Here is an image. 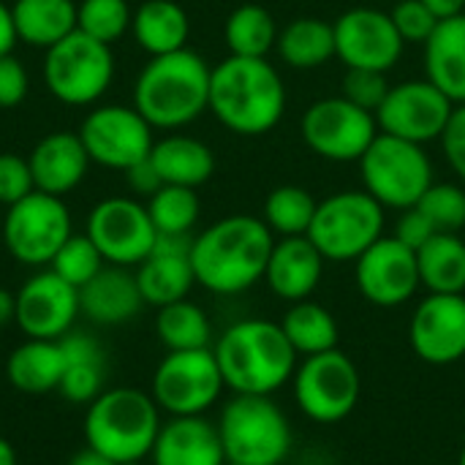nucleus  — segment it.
<instances>
[{"mask_svg":"<svg viewBox=\"0 0 465 465\" xmlns=\"http://www.w3.org/2000/svg\"><path fill=\"white\" fill-rule=\"evenodd\" d=\"M436 232L460 234L465 229V188L458 183H433L417 204Z\"/></svg>","mask_w":465,"mask_h":465,"instance_id":"a19ab883","label":"nucleus"},{"mask_svg":"<svg viewBox=\"0 0 465 465\" xmlns=\"http://www.w3.org/2000/svg\"><path fill=\"white\" fill-rule=\"evenodd\" d=\"M136 283L144 305L163 308L188 300L191 289L196 286L191 253H172V251L153 248V253L136 267Z\"/></svg>","mask_w":465,"mask_h":465,"instance_id":"c756f323","label":"nucleus"},{"mask_svg":"<svg viewBox=\"0 0 465 465\" xmlns=\"http://www.w3.org/2000/svg\"><path fill=\"white\" fill-rule=\"evenodd\" d=\"M327 259L319 253V248L305 237H281L272 245L264 283L270 292L283 302H300L311 300L324 278Z\"/></svg>","mask_w":465,"mask_h":465,"instance_id":"412c9836","label":"nucleus"},{"mask_svg":"<svg viewBox=\"0 0 465 465\" xmlns=\"http://www.w3.org/2000/svg\"><path fill=\"white\" fill-rule=\"evenodd\" d=\"M411 351L425 365H455L465 360V294H428L409 322Z\"/></svg>","mask_w":465,"mask_h":465,"instance_id":"6ab92c4d","label":"nucleus"},{"mask_svg":"<svg viewBox=\"0 0 465 465\" xmlns=\"http://www.w3.org/2000/svg\"><path fill=\"white\" fill-rule=\"evenodd\" d=\"M147 213L158 234H191L199 221L202 204L196 188L185 185H161L147 199Z\"/></svg>","mask_w":465,"mask_h":465,"instance_id":"4c0bfd02","label":"nucleus"},{"mask_svg":"<svg viewBox=\"0 0 465 465\" xmlns=\"http://www.w3.org/2000/svg\"><path fill=\"white\" fill-rule=\"evenodd\" d=\"M84 234L95 242L104 262L114 267H139L153 253L158 237L147 204L128 196L98 202L87 218Z\"/></svg>","mask_w":465,"mask_h":465,"instance_id":"2eb2a0df","label":"nucleus"},{"mask_svg":"<svg viewBox=\"0 0 465 465\" xmlns=\"http://www.w3.org/2000/svg\"><path fill=\"white\" fill-rule=\"evenodd\" d=\"M395 30L401 33L403 44H428L433 30L439 27V16L422 0H398L390 11Z\"/></svg>","mask_w":465,"mask_h":465,"instance_id":"79ce46f5","label":"nucleus"},{"mask_svg":"<svg viewBox=\"0 0 465 465\" xmlns=\"http://www.w3.org/2000/svg\"><path fill=\"white\" fill-rule=\"evenodd\" d=\"M275 234L256 215H226L193 237L191 267L196 283L213 294L234 297L264 281Z\"/></svg>","mask_w":465,"mask_h":465,"instance_id":"f257e3e1","label":"nucleus"},{"mask_svg":"<svg viewBox=\"0 0 465 465\" xmlns=\"http://www.w3.org/2000/svg\"><path fill=\"white\" fill-rule=\"evenodd\" d=\"M275 49L294 71L322 68L335 57V27L322 16H297L278 33Z\"/></svg>","mask_w":465,"mask_h":465,"instance_id":"2f4dec72","label":"nucleus"},{"mask_svg":"<svg viewBox=\"0 0 465 465\" xmlns=\"http://www.w3.org/2000/svg\"><path fill=\"white\" fill-rule=\"evenodd\" d=\"M384 207L362 191H341L319 202L308 240L327 262H357L376 240L384 237Z\"/></svg>","mask_w":465,"mask_h":465,"instance_id":"6e6552de","label":"nucleus"},{"mask_svg":"<svg viewBox=\"0 0 465 465\" xmlns=\"http://www.w3.org/2000/svg\"><path fill=\"white\" fill-rule=\"evenodd\" d=\"M155 332L166 351H193L213 349V324L204 308L191 300H180L158 308Z\"/></svg>","mask_w":465,"mask_h":465,"instance_id":"c9c22d12","label":"nucleus"},{"mask_svg":"<svg viewBox=\"0 0 465 465\" xmlns=\"http://www.w3.org/2000/svg\"><path fill=\"white\" fill-rule=\"evenodd\" d=\"M300 134L313 155L332 163H354L379 136V123L373 112L360 109L343 95H330L305 109Z\"/></svg>","mask_w":465,"mask_h":465,"instance_id":"f8f14e48","label":"nucleus"},{"mask_svg":"<svg viewBox=\"0 0 465 465\" xmlns=\"http://www.w3.org/2000/svg\"><path fill=\"white\" fill-rule=\"evenodd\" d=\"M65 373V360L57 341H35L27 338L8 354L5 379L14 390L25 395H46L60 387Z\"/></svg>","mask_w":465,"mask_h":465,"instance_id":"c85d7f7f","label":"nucleus"},{"mask_svg":"<svg viewBox=\"0 0 465 465\" xmlns=\"http://www.w3.org/2000/svg\"><path fill=\"white\" fill-rule=\"evenodd\" d=\"M150 460L153 465H223L226 452L218 425L207 417H169L158 430Z\"/></svg>","mask_w":465,"mask_h":465,"instance_id":"5701e85b","label":"nucleus"},{"mask_svg":"<svg viewBox=\"0 0 465 465\" xmlns=\"http://www.w3.org/2000/svg\"><path fill=\"white\" fill-rule=\"evenodd\" d=\"M420 281L428 294H465V240L439 232L417 251Z\"/></svg>","mask_w":465,"mask_h":465,"instance_id":"473e14b6","label":"nucleus"},{"mask_svg":"<svg viewBox=\"0 0 465 465\" xmlns=\"http://www.w3.org/2000/svg\"><path fill=\"white\" fill-rule=\"evenodd\" d=\"M226 384L213 349L166 351L150 384V395L169 417H204Z\"/></svg>","mask_w":465,"mask_h":465,"instance_id":"9b49d317","label":"nucleus"},{"mask_svg":"<svg viewBox=\"0 0 465 465\" xmlns=\"http://www.w3.org/2000/svg\"><path fill=\"white\" fill-rule=\"evenodd\" d=\"M161 425V409L153 395L134 387H114L104 390L87 406L84 441L114 465L142 463L150 458Z\"/></svg>","mask_w":465,"mask_h":465,"instance_id":"39448f33","label":"nucleus"},{"mask_svg":"<svg viewBox=\"0 0 465 465\" xmlns=\"http://www.w3.org/2000/svg\"><path fill=\"white\" fill-rule=\"evenodd\" d=\"M425 49V79L455 106L465 104V14L441 19Z\"/></svg>","mask_w":465,"mask_h":465,"instance_id":"a878e982","label":"nucleus"},{"mask_svg":"<svg viewBox=\"0 0 465 465\" xmlns=\"http://www.w3.org/2000/svg\"><path fill=\"white\" fill-rule=\"evenodd\" d=\"M30 76L14 54L0 57V109H14L27 98Z\"/></svg>","mask_w":465,"mask_h":465,"instance_id":"a18cd8bd","label":"nucleus"},{"mask_svg":"<svg viewBox=\"0 0 465 465\" xmlns=\"http://www.w3.org/2000/svg\"><path fill=\"white\" fill-rule=\"evenodd\" d=\"M390 82L387 74L381 71H368V68H346L343 76V98H349L351 104H357L365 112H379V106L384 104L387 93H390Z\"/></svg>","mask_w":465,"mask_h":465,"instance_id":"37998d69","label":"nucleus"},{"mask_svg":"<svg viewBox=\"0 0 465 465\" xmlns=\"http://www.w3.org/2000/svg\"><path fill=\"white\" fill-rule=\"evenodd\" d=\"M150 161L163 185H185L199 188L215 174V155L213 150L193 136L172 134L153 144Z\"/></svg>","mask_w":465,"mask_h":465,"instance_id":"bb28decb","label":"nucleus"},{"mask_svg":"<svg viewBox=\"0 0 465 465\" xmlns=\"http://www.w3.org/2000/svg\"><path fill=\"white\" fill-rule=\"evenodd\" d=\"M16 319V294L0 286V327L11 324Z\"/></svg>","mask_w":465,"mask_h":465,"instance_id":"603ef678","label":"nucleus"},{"mask_svg":"<svg viewBox=\"0 0 465 465\" xmlns=\"http://www.w3.org/2000/svg\"><path fill=\"white\" fill-rule=\"evenodd\" d=\"M362 172L365 191L384 210H409L417 207L425 191L436 183L433 163L422 144L381 134L357 161Z\"/></svg>","mask_w":465,"mask_h":465,"instance_id":"0eeeda50","label":"nucleus"},{"mask_svg":"<svg viewBox=\"0 0 465 465\" xmlns=\"http://www.w3.org/2000/svg\"><path fill=\"white\" fill-rule=\"evenodd\" d=\"M74 234L71 213L60 196L33 191L8 207L3 221L5 251L27 267H44Z\"/></svg>","mask_w":465,"mask_h":465,"instance_id":"ddd939ff","label":"nucleus"},{"mask_svg":"<svg viewBox=\"0 0 465 465\" xmlns=\"http://www.w3.org/2000/svg\"><path fill=\"white\" fill-rule=\"evenodd\" d=\"M104 267L106 262L87 234H71L65 245L54 253V259L49 262V270L60 275L65 283H71L74 289H82L84 283H90Z\"/></svg>","mask_w":465,"mask_h":465,"instance_id":"ea45409f","label":"nucleus"},{"mask_svg":"<svg viewBox=\"0 0 465 465\" xmlns=\"http://www.w3.org/2000/svg\"><path fill=\"white\" fill-rule=\"evenodd\" d=\"M79 308V289L65 283L52 270L35 272L16 292V324L27 338L57 341L71 332Z\"/></svg>","mask_w":465,"mask_h":465,"instance_id":"aec40b11","label":"nucleus"},{"mask_svg":"<svg viewBox=\"0 0 465 465\" xmlns=\"http://www.w3.org/2000/svg\"><path fill=\"white\" fill-rule=\"evenodd\" d=\"M455 104L428 79H406L392 84L384 104L376 112V123L381 134L428 144L441 139Z\"/></svg>","mask_w":465,"mask_h":465,"instance_id":"dca6fc26","label":"nucleus"},{"mask_svg":"<svg viewBox=\"0 0 465 465\" xmlns=\"http://www.w3.org/2000/svg\"><path fill=\"white\" fill-rule=\"evenodd\" d=\"M114 79V54L109 44H101L82 30H74L60 44L46 49L44 82L46 90L68 104L87 106L95 104Z\"/></svg>","mask_w":465,"mask_h":465,"instance_id":"9d476101","label":"nucleus"},{"mask_svg":"<svg viewBox=\"0 0 465 465\" xmlns=\"http://www.w3.org/2000/svg\"><path fill=\"white\" fill-rule=\"evenodd\" d=\"M0 465H16V452L5 439H0Z\"/></svg>","mask_w":465,"mask_h":465,"instance_id":"5fc2aeb1","label":"nucleus"},{"mask_svg":"<svg viewBox=\"0 0 465 465\" xmlns=\"http://www.w3.org/2000/svg\"><path fill=\"white\" fill-rule=\"evenodd\" d=\"M134 11L128 0H82L76 5V30L84 35L112 44L131 30Z\"/></svg>","mask_w":465,"mask_h":465,"instance_id":"58836bf2","label":"nucleus"},{"mask_svg":"<svg viewBox=\"0 0 465 465\" xmlns=\"http://www.w3.org/2000/svg\"><path fill=\"white\" fill-rule=\"evenodd\" d=\"M292 390L297 409L311 422L338 425L357 409L362 395V376L346 351L332 349L316 357H302L294 371Z\"/></svg>","mask_w":465,"mask_h":465,"instance_id":"1a4fd4ad","label":"nucleus"},{"mask_svg":"<svg viewBox=\"0 0 465 465\" xmlns=\"http://www.w3.org/2000/svg\"><path fill=\"white\" fill-rule=\"evenodd\" d=\"M215 425L229 463L283 465L292 455V422L270 395H234Z\"/></svg>","mask_w":465,"mask_h":465,"instance_id":"423d86ee","label":"nucleus"},{"mask_svg":"<svg viewBox=\"0 0 465 465\" xmlns=\"http://www.w3.org/2000/svg\"><path fill=\"white\" fill-rule=\"evenodd\" d=\"M335 57L346 68H368L387 74L403 54V38L395 30L390 11L357 5L335 22Z\"/></svg>","mask_w":465,"mask_h":465,"instance_id":"f3484780","label":"nucleus"},{"mask_svg":"<svg viewBox=\"0 0 465 465\" xmlns=\"http://www.w3.org/2000/svg\"><path fill=\"white\" fill-rule=\"evenodd\" d=\"M123 465H142V463H123Z\"/></svg>","mask_w":465,"mask_h":465,"instance_id":"4d7b16f0","label":"nucleus"},{"mask_svg":"<svg viewBox=\"0 0 465 465\" xmlns=\"http://www.w3.org/2000/svg\"><path fill=\"white\" fill-rule=\"evenodd\" d=\"M458 465H465V444L463 450H460V455H458Z\"/></svg>","mask_w":465,"mask_h":465,"instance_id":"6e6d98bb","label":"nucleus"},{"mask_svg":"<svg viewBox=\"0 0 465 465\" xmlns=\"http://www.w3.org/2000/svg\"><path fill=\"white\" fill-rule=\"evenodd\" d=\"M354 281L371 305L401 308L422 289L417 251L395 237H381L354 262Z\"/></svg>","mask_w":465,"mask_h":465,"instance_id":"a211bd4d","label":"nucleus"},{"mask_svg":"<svg viewBox=\"0 0 465 465\" xmlns=\"http://www.w3.org/2000/svg\"><path fill=\"white\" fill-rule=\"evenodd\" d=\"M441 147L450 169L465 183V104H458L444 134H441Z\"/></svg>","mask_w":465,"mask_h":465,"instance_id":"49530a36","label":"nucleus"},{"mask_svg":"<svg viewBox=\"0 0 465 465\" xmlns=\"http://www.w3.org/2000/svg\"><path fill=\"white\" fill-rule=\"evenodd\" d=\"M16 27H14V16H11V5L0 3V57L11 54L16 46Z\"/></svg>","mask_w":465,"mask_h":465,"instance_id":"8fccbe9b","label":"nucleus"},{"mask_svg":"<svg viewBox=\"0 0 465 465\" xmlns=\"http://www.w3.org/2000/svg\"><path fill=\"white\" fill-rule=\"evenodd\" d=\"M223 465H237V463H229V460H226V463H223Z\"/></svg>","mask_w":465,"mask_h":465,"instance_id":"13d9d810","label":"nucleus"},{"mask_svg":"<svg viewBox=\"0 0 465 465\" xmlns=\"http://www.w3.org/2000/svg\"><path fill=\"white\" fill-rule=\"evenodd\" d=\"M35 191L52 193V196H65L71 193L90 169V155L79 139V134L71 131H54L46 134L30 153L27 158Z\"/></svg>","mask_w":465,"mask_h":465,"instance_id":"4be33fe9","label":"nucleus"},{"mask_svg":"<svg viewBox=\"0 0 465 465\" xmlns=\"http://www.w3.org/2000/svg\"><path fill=\"white\" fill-rule=\"evenodd\" d=\"M226 390L234 395H275L283 390L300 365L278 322L240 319L229 324L213 343Z\"/></svg>","mask_w":465,"mask_h":465,"instance_id":"f03ea898","label":"nucleus"},{"mask_svg":"<svg viewBox=\"0 0 465 465\" xmlns=\"http://www.w3.org/2000/svg\"><path fill=\"white\" fill-rule=\"evenodd\" d=\"M123 174H125V183H128V188H131L136 196H147V199H150V196H153V193H155V191L163 185L150 158H144V161L134 163V166H131V169H125Z\"/></svg>","mask_w":465,"mask_h":465,"instance_id":"09e8293b","label":"nucleus"},{"mask_svg":"<svg viewBox=\"0 0 465 465\" xmlns=\"http://www.w3.org/2000/svg\"><path fill=\"white\" fill-rule=\"evenodd\" d=\"M316 207H319V199L308 188L278 185L264 199L262 221L278 237H305L313 223Z\"/></svg>","mask_w":465,"mask_h":465,"instance_id":"e433bc0d","label":"nucleus"},{"mask_svg":"<svg viewBox=\"0 0 465 465\" xmlns=\"http://www.w3.org/2000/svg\"><path fill=\"white\" fill-rule=\"evenodd\" d=\"M11 16L16 38L35 49H49L76 30L74 0H16Z\"/></svg>","mask_w":465,"mask_h":465,"instance_id":"7c9ffc66","label":"nucleus"},{"mask_svg":"<svg viewBox=\"0 0 465 465\" xmlns=\"http://www.w3.org/2000/svg\"><path fill=\"white\" fill-rule=\"evenodd\" d=\"M210 112L237 136L270 134L286 112V87L267 57L229 54L210 74Z\"/></svg>","mask_w":465,"mask_h":465,"instance_id":"7ed1b4c3","label":"nucleus"},{"mask_svg":"<svg viewBox=\"0 0 465 465\" xmlns=\"http://www.w3.org/2000/svg\"><path fill=\"white\" fill-rule=\"evenodd\" d=\"M278 33L275 16L259 3L237 5L223 25L229 54L237 57H267L278 44Z\"/></svg>","mask_w":465,"mask_h":465,"instance_id":"f704fd0d","label":"nucleus"},{"mask_svg":"<svg viewBox=\"0 0 465 465\" xmlns=\"http://www.w3.org/2000/svg\"><path fill=\"white\" fill-rule=\"evenodd\" d=\"M131 33L150 57L172 54L188 46L191 19L174 0H144L134 11Z\"/></svg>","mask_w":465,"mask_h":465,"instance_id":"cd10ccee","label":"nucleus"},{"mask_svg":"<svg viewBox=\"0 0 465 465\" xmlns=\"http://www.w3.org/2000/svg\"><path fill=\"white\" fill-rule=\"evenodd\" d=\"M68 465H114V463H112V460H106L104 455H98L95 450L84 447L82 452H76V455L68 460Z\"/></svg>","mask_w":465,"mask_h":465,"instance_id":"864d4df0","label":"nucleus"},{"mask_svg":"<svg viewBox=\"0 0 465 465\" xmlns=\"http://www.w3.org/2000/svg\"><path fill=\"white\" fill-rule=\"evenodd\" d=\"M79 139L93 163L125 172L153 153V125L136 106L106 104L93 109L79 128Z\"/></svg>","mask_w":465,"mask_h":465,"instance_id":"4468645a","label":"nucleus"},{"mask_svg":"<svg viewBox=\"0 0 465 465\" xmlns=\"http://www.w3.org/2000/svg\"><path fill=\"white\" fill-rule=\"evenodd\" d=\"M439 19H450V16H458L465 14V0H422Z\"/></svg>","mask_w":465,"mask_h":465,"instance_id":"3c124183","label":"nucleus"},{"mask_svg":"<svg viewBox=\"0 0 465 465\" xmlns=\"http://www.w3.org/2000/svg\"><path fill=\"white\" fill-rule=\"evenodd\" d=\"M33 191L35 183L27 158H19L14 153H0V204L11 207L19 199L30 196Z\"/></svg>","mask_w":465,"mask_h":465,"instance_id":"c03bdc74","label":"nucleus"},{"mask_svg":"<svg viewBox=\"0 0 465 465\" xmlns=\"http://www.w3.org/2000/svg\"><path fill=\"white\" fill-rule=\"evenodd\" d=\"M63 360H65V373L60 379L57 392L76 406H90L101 392L106 381V351L104 346L84 335V332H65L57 338Z\"/></svg>","mask_w":465,"mask_h":465,"instance_id":"393cba45","label":"nucleus"},{"mask_svg":"<svg viewBox=\"0 0 465 465\" xmlns=\"http://www.w3.org/2000/svg\"><path fill=\"white\" fill-rule=\"evenodd\" d=\"M278 324H281L283 335L289 338L292 349L300 354V360L338 349L341 327H338L332 311L324 308L322 302H313V300L292 302Z\"/></svg>","mask_w":465,"mask_h":465,"instance_id":"72a5a7b5","label":"nucleus"},{"mask_svg":"<svg viewBox=\"0 0 465 465\" xmlns=\"http://www.w3.org/2000/svg\"><path fill=\"white\" fill-rule=\"evenodd\" d=\"M144 300L131 267L106 264L90 283L79 289L82 313L101 327H117L131 322L142 311Z\"/></svg>","mask_w":465,"mask_h":465,"instance_id":"b1692460","label":"nucleus"},{"mask_svg":"<svg viewBox=\"0 0 465 465\" xmlns=\"http://www.w3.org/2000/svg\"><path fill=\"white\" fill-rule=\"evenodd\" d=\"M436 232V226L428 221V215L420 210V207H409V210H401V218L395 223V240H401L406 248L411 251H420Z\"/></svg>","mask_w":465,"mask_h":465,"instance_id":"de8ad7c7","label":"nucleus"},{"mask_svg":"<svg viewBox=\"0 0 465 465\" xmlns=\"http://www.w3.org/2000/svg\"><path fill=\"white\" fill-rule=\"evenodd\" d=\"M210 74L207 60L188 46L150 57L136 76L134 106L153 128L177 131L210 109Z\"/></svg>","mask_w":465,"mask_h":465,"instance_id":"20e7f679","label":"nucleus"}]
</instances>
